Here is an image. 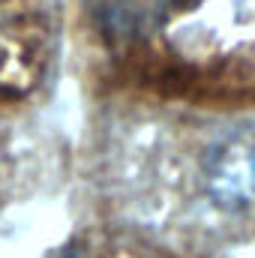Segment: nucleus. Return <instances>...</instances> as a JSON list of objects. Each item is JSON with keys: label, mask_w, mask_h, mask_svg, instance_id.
<instances>
[{"label": "nucleus", "mask_w": 255, "mask_h": 258, "mask_svg": "<svg viewBox=\"0 0 255 258\" xmlns=\"http://www.w3.org/2000/svg\"><path fill=\"white\" fill-rule=\"evenodd\" d=\"M195 189L225 219L255 225V129H231L195 162Z\"/></svg>", "instance_id": "f257e3e1"}, {"label": "nucleus", "mask_w": 255, "mask_h": 258, "mask_svg": "<svg viewBox=\"0 0 255 258\" xmlns=\"http://www.w3.org/2000/svg\"><path fill=\"white\" fill-rule=\"evenodd\" d=\"M48 54V0H0V99L24 93Z\"/></svg>", "instance_id": "f03ea898"}, {"label": "nucleus", "mask_w": 255, "mask_h": 258, "mask_svg": "<svg viewBox=\"0 0 255 258\" xmlns=\"http://www.w3.org/2000/svg\"><path fill=\"white\" fill-rule=\"evenodd\" d=\"M15 162H18V153H15V141H12V126L0 114V207H3V198L15 186V177H18Z\"/></svg>", "instance_id": "7ed1b4c3"}]
</instances>
